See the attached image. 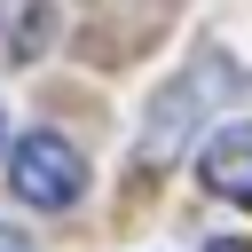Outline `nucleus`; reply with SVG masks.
Instances as JSON below:
<instances>
[{
  "label": "nucleus",
  "mask_w": 252,
  "mask_h": 252,
  "mask_svg": "<svg viewBox=\"0 0 252 252\" xmlns=\"http://www.w3.org/2000/svg\"><path fill=\"white\" fill-rule=\"evenodd\" d=\"M8 189H16L24 205H39V213H63V205H79V189H87V158H79L63 134H24V142L8 150Z\"/></svg>",
  "instance_id": "nucleus-2"
},
{
  "label": "nucleus",
  "mask_w": 252,
  "mask_h": 252,
  "mask_svg": "<svg viewBox=\"0 0 252 252\" xmlns=\"http://www.w3.org/2000/svg\"><path fill=\"white\" fill-rule=\"evenodd\" d=\"M205 252H252V236H220V244H205Z\"/></svg>",
  "instance_id": "nucleus-5"
},
{
  "label": "nucleus",
  "mask_w": 252,
  "mask_h": 252,
  "mask_svg": "<svg viewBox=\"0 0 252 252\" xmlns=\"http://www.w3.org/2000/svg\"><path fill=\"white\" fill-rule=\"evenodd\" d=\"M0 142H8V126H0Z\"/></svg>",
  "instance_id": "nucleus-7"
},
{
  "label": "nucleus",
  "mask_w": 252,
  "mask_h": 252,
  "mask_svg": "<svg viewBox=\"0 0 252 252\" xmlns=\"http://www.w3.org/2000/svg\"><path fill=\"white\" fill-rule=\"evenodd\" d=\"M47 39H55V8H47V0H32V8L16 16V63H39V55H47Z\"/></svg>",
  "instance_id": "nucleus-4"
},
{
  "label": "nucleus",
  "mask_w": 252,
  "mask_h": 252,
  "mask_svg": "<svg viewBox=\"0 0 252 252\" xmlns=\"http://www.w3.org/2000/svg\"><path fill=\"white\" fill-rule=\"evenodd\" d=\"M0 252H32V236H16V228H0Z\"/></svg>",
  "instance_id": "nucleus-6"
},
{
  "label": "nucleus",
  "mask_w": 252,
  "mask_h": 252,
  "mask_svg": "<svg viewBox=\"0 0 252 252\" xmlns=\"http://www.w3.org/2000/svg\"><path fill=\"white\" fill-rule=\"evenodd\" d=\"M236 87H244V71H236L228 55H197V63L158 94V110H150V134H142L134 165H142V173H165V165L181 158V142L197 134V118H205V110H220V94H236Z\"/></svg>",
  "instance_id": "nucleus-1"
},
{
  "label": "nucleus",
  "mask_w": 252,
  "mask_h": 252,
  "mask_svg": "<svg viewBox=\"0 0 252 252\" xmlns=\"http://www.w3.org/2000/svg\"><path fill=\"white\" fill-rule=\"evenodd\" d=\"M197 173H205V189H213V197H228V205H244V213H252V118L213 126V142H205Z\"/></svg>",
  "instance_id": "nucleus-3"
}]
</instances>
